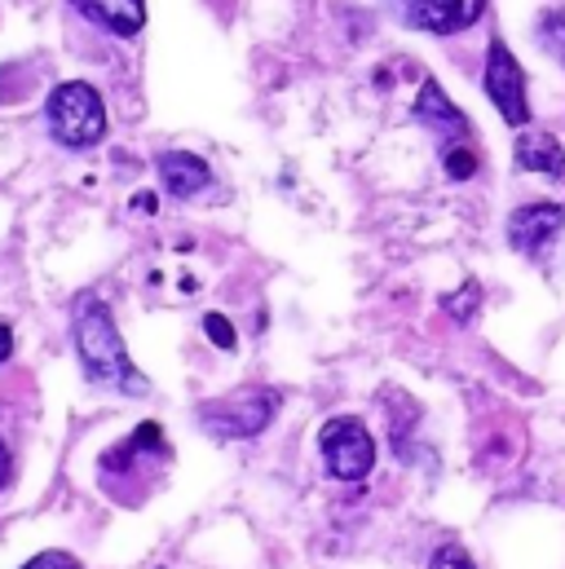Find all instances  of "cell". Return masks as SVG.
I'll use <instances>...</instances> for the list:
<instances>
[{
    "label": "cell",
    "instance_id": "13",
    "mask_svg": "<svg viewBox=\"0 0 565 569\" xmlns=\"http://www.w3.org/2000/svg\"><path fill=\"white\" fill-rule=\"evenodd\" d=\"M477 305H482V287L477 283H464L459 287V296H446V300H442V309H446L450 318H459V322H468Z\"/></svg>",
    "mask_w": 565,
    "mask_h": 569
},
{
    "label": "cell",
    "instance_id": "16",
    "mask_svg": "<svg viewBox=\"0 0 565 569\" xmlns=\"http://www.w3.org/2000/svg\"><path fill=\"white\" fill-rule=\"evenodd\" d=\"M204 331H208V340H212L217 349H235V327H230L221 313H204Z\"/></svg>",
    "mask_w": 565,
    "mask_h": 569
},
{
    "label": "cell",
    "instance_id": "19",
    "mask_svg": "<svg viewBox=\"0 0 565 569\" xmlns=\"http://www.w3.org/2000/svg\"><path fill=\"white\" fill-rule=\"evenodd\" d=\"M9 353H13V331H9L4 322H0V362H4Z\"/></svg>",
    "mask_w": 565,
    "mask_h": 569
},
{
    "label": "cell",
    "instance_id": "18",
    "mask_svg": "<svg viewBox=\"0 0 565 569\" xmlns=\"http://www.w3.org/2000/svg\"><path fill=\"white\" fill-rule=\"evenodd\" d=\"M13 481V455H9V446L0 441V490Z\"/></svg>",
    "mask_w": 565,
    "mask_h": 569
},
{
    "label": "cell",
    "instance_id": "10",
    "mask_svg": "<svg viewBox=\"0 0 565 569\" xmlns=\"http://www.w3.org/2000/svg\"><path fill=\"white\" fill-rule=\"evenodd\" d=\"M71 4L116 36H138L146 27V0H71Z\"/></svg>",
    "mask_w": 565,
    "mask_h": 569
},
{
    "label": "cell",
    "instance_id": "6",
    "mask_svg": "<svg viewBox=\"0 0 565 569\" xmlns=\"http://www.w3.org/2000/svg\"><path fill=\"white\" fill-rule=\"evenodd\" d=\"M407 27H420L433 36H455L473 27L486 9V0H389Z\"/></svg>",
    "mask_w": 565,
    "mask_h": 569
},
{
    "label": "cell",
    "instance_id": "9",
    "mask_svg": "<svg viewBox=\"0 0 565 569\" xmlns=\"http://www.w3.org/2000/svg\"><path fill=\"white\" fill-rule=\"evenodd\" d=\"M155 168H159V181H163V190L172 199H190V194H199L212 181L208 163L199 154H190V150H168V154H159Z\"/></svg>",
    "mask_w": 565,
    "mask_h": 569
},
{
    "label": "cell",
    "instance_id": "15",
    "mask_svg": "<svg viewBox=\"0 0 565 569\" xmlns=\"http://www.w3.org/2000/svg\"><path fill=\"white\" fill-rule=\"evenodd\" d=\"M428 569H477V566H473V557H468L459 543H442V548L433 552Z\"/></svg>",
    "mask_w": 565,
    "mask_h": 569
},
{
    "label": "cell",
    "instance_id": "5",
    "mask_svg": "<svg viewBox=\"0 0 565 569\" xmlns=\"http://www.w3.org/2000/svg\"><path fill=\"white\" fill-rule=\"evenodd\" d=\"M486 93L490 102L499 107V116L522 129L531 120V102H526V76H522V62L508 53L504 40H490V53H486Z\"/></svg>",
    "mask_w": 565,
    "mask_h": 569
},
{
    "label": "cell",
    "instance_id": "14",
    "mask_svg": "<svg viewBox=\"0 0 565 569\" xmlns=\"http://www.w3.org/2000/svg\"><path fill=\"white\" fill-rule=\"evenodd\" d=\"M446 172H450L455 181L473 177V172H477V150H473V146H450V150H446Z\"/></svg>",
    "mask_w": 565,
    "mask_h": 569
},
{
    "label": "cell",
    "instance_id": "1",
    "mask_svg": "<svg viewBox=\"0 0 565 569\" xmlns=\"http://www.w3.org/2000/svg\"><path fill=\"white\" fill-rule=\"evenodd\" d=\"M76 349H80V367L93 385L120 389V393H133V398L146 393V380L133 371L125 336H120L111 309L98 296H80V305H76Z\"/></svg>",
    "mask_w": 565,
    "mask_h": 569
},
{
    "label": "cell",
    "instance_id": "2",
    "mask_svg": "<svg viewBox=\"0 0 565 569\" xmlns=\"http://www.w3.org/2000/svg\"><path fill=\"white\" fill-rule=\"evenodd\" d=\"M44 120H49V133L71 150H89L107 138V107H102V93L85 80H67L49 93L44 102Z\"/></svg>",
    "mask_w": 565,
    "mask_h": 569
},
{
    "label": "cell",
    "instance_id": "4",
    "mask_svg": "<svg viewBox=\"0 0 565 569\" xmlns=\"http://www.w3.org/2000/svg\"><path fill=\"white\" fill-rule=\"evenodd\" d=\"M275 411H279V398L270 389H239L230 398L204 402L199 420L212 428L217 437H257L261 428L275 420Z\"/></svg>",
    "mask_w": 565,
    "mask_h": 569
},
{
    "label": "cell",
    "instance_id": "17",
    "mask_svg": "<svg viewBox=\"0 0 565 569\" xmlns=\"http://www.w3.org/2000/svg\"><path fill=\"white\" fill-rule=\"evenodd\" d=\"M22 569H80V561L71 552H40V557H31Z\"/></svg>",
    "mask_w": 565,
    "mask_h": 569
},
{
    "label": "cell",
    "instance_id": "8",
    "mask_svg": "<svg viewBox=\"0 0 565 569\" xmlns=\"http://www.w3.org/2000/svg\"><path fill=\"white\" fill-rule=\"evenodd\" d=\"M416 120H420L424 129H433L442 142H464L468 133H473V124H468V116L442 93V84L437 80H424L420 84V98H416Z\"/></svg>",
    "mask_w": 565,
    "mask_h": 569
},
{
    "label": "cell",
    "instance_id": "7",
    "mask_svg": "<svg viewBox=\"0 0 565 569\" xmlns=\"http://www.w3.org/2000/svg\"><path fill=\"white\" fill-rule=\"evenodd\" d=\"M565 230V208L562 203H526V208H517L513 217H508V243L517 248V252H539L553 234H562Z\"/></svg>",
    "mask_w": 565,
    "mask_h": 569
},
{
    "label": "cell",
    "instance_id": "11",
    "mask_svg": "<svg viewBox=\"0 0 565 569\" xmlns=\"http://www.w3.org/2000/svg\"><path fill=\"white\" fill-rule=\"evenodd\" d=\"M517 163L526 172H544V177H562L565 150L553 133H522L517 138Z\"/></svg>",
    "mask_w": 565,
    "mask_h": 569
},
{
    "label": "cell",
    "instance_id": "12",
    "mask_svg": "<svg viewBox=\"0 0 565 569\" xmlns=\"http://www.w3.org/2000/svg\"><path fill=\"white\" fill-rule=\"evenodd\" d=\"M539 36H544V44H548V53L565 62V13L562 9H548L544 18H539Z\"/></svg>",
    "mask_w": 565,
    "mask_h": 569
},
{
    "label": "cell",
    "instance_id": "3",
    "mask_svg": "<svg viewBox=\"0 0 565 569\" xmlns=\"http://www.w3.org/2000/svg\"><path fill=\"white\" fill-rule=\"evenodd\" d=\"M318 450L327 459V472L336 481H363L371 468H376V441L363 420L354 416H340V420H327L318 432Z\"/></svg>",
    "mask_w": 565,
    "mask_h": 569
}]
</instances>
